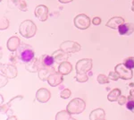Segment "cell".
I'll return each mask as SVG.
<instances>
[{
	"label": "cell",
	"instance_id": "15",
	"mask_svg": "<svg viewBox=\"0 0 134 120\" xmlns=\"http://www.w3.org/2000/svg\"><path fill=\"white\" fill-rule=\"evenodd\" d=\"M72 71V65L68 62H64L59 65V72L62 75H67Z\"/></svg>",
	"mask_w": 134,
	"mask_h": 120
},
{
	"label": "cell",
	"instance_id": "1",
	"mask_svg": "<svg viewBox=\"0 0 134 120\" xmlns=\"http://www.w3.org/2000/svg\"><path fill=\"white\" fill-rule=\"evenodd\" d=\"M16 56L21 62L28 64L34 59L35 53L31 46L28 44H21L16 49Z\"/></svg>",
	"mask_w": 134,
	"mask_h": 120
},
{
	"label": "cell",
	"instance_id": "17",
	"mask_svg": "<svg viewBox=\"0 0 134 120\" xmlns=\"http://www.w3.org/2000/svg\"><path fill=\"white\" fill-rule=\"evenodd\" d=\"M120 95L121 91L119 89H114L107 96V99H108L109 101H115V100H118V98Z\"/></svg>",
	"mask_w": 134,
	"mask_h": 120
},
{
	"label": "cell",
	"instance_id": "6",
	"mask_svg": "<svg viewBox=\"0 0 134 120\" xmlns=\"http://www.w3.org/2000/svg\"><path fill=\"white\" fill-rule=\"evenodd\" d=\"M60 49L65 52H78L81 49V46L73 41H64L60 46Z\"/></svg>",
	"mask_w": 134,
	"mask_h": 120
},
{
	"label": "cell",
	"instance_id": "16",
	"mask_svg": "<svg viewBox=\"0 0 134 120\" xmlns=\"http://www.w3.org/2000/svg\"><path fill=\"white\" fill-rule=\"evenodd\" d=\"M53 72H54L53 69L42 68V69H40V72H38V77H40L42 81H46L47 79H48L47 77H48Z\"/></svg>",
	"mask_w": 134,
	"mask_h": 120
},
{
	"label": "cell",
	"instance_id": "4",
	"mask_svg": "<svg viewBox=\"0 0 134 120\" xmlns=\"http://www.w3.org/2000/svg\"><path fill=\"white\" fill-rule=\"evenodd\" d=\"M74 25L80 30H86L90 27V20L86 14H79L74 18Z\"/></svg>",
	"mask_w": 134,
	"mask_h": 120
},
{
	"label": "cell",
	"instance_id": "14",
	"mask_svg": "<svg viewBox=\"0 0 134 120\" xmlns=\"http://www.w3.org/2000/svg\"><path fill=\"white\" fill-rule=\"evenodd\" d=\"M54 63H55V58H54V56H47V55H44L42 56V65H44L45 67L53 66Z\"/></svg>",
	"mask_w": 134,
	"mask_h": 120
},
{
	"label": "cell",
	"instance_id": "20",
	"mask_svg": "<svg viewBox=\"0 0 134 120\" xmlns=\"http://www.w3.org/2000/svg\"><path fill=\"white\" fill-rule=\"evenodd\" d=\"M126 108H128L130 111L134 113V100L130 99L128 100V102L126 103Z\"/></svg>",
	"mask_w": 134,
	"mask_h": 120
},
{
	"label": "cell",
	"instance_id": "18",
	"mask_svg": "<svg viewBox=\"0 0 134 120\" xmlns=\"http://www.w3.org/2000/svg\"><path fill=\"white\" fill-rule=\"evenodd\" d=\"M124 64L126 65L128 68L133 69L134 68V58H128L126 59H124Z\"/></svg>",
	"mask_w": 134,
	"mask_h": 120
},
{
	"label": "cell",
	"instance_id": "12",
	"mask_svg": "<svg viewBox=\"0 0 134 120\" xmlns=\"http://www.w3.org/2000/svg\"><path fill=\"white\" fill-rule=\"evenodd\" d=\"M49 84L51 86H57L59 84H61L63 81V76L62 75L58 73H55V72H53L50 75H49V78L47 79Z\"/></svg>",
	"mask_w": 134,
	"mask_h": 120
},
{
	"label": "cell",
	"instance_id": "27",
	"mask_svg": "<svg viewBox=\"0 0 134 120\" xmlns=\"http://www.w3.org/2000/svg\"><path fill=\"white\" fill-rule=\"evenodd\" d=\"M131 10L134 11V0L132 1V7H131Z\"/></svg>",
	"mask_w": 134,
	"mask_h": 120
},
{
	"label": "cell",
	"instance_id": "26",
	"mask_svg": "<svg viewBox=\"0 0 134 120\" xmlns=\"http://www.w3.org/2000/svg\"><path fill=\"white\" fill-rule=\"evenodd\" d=\"M131 95L132 96V97H134V90H131Z\"/></svg>",
	"mask_w": 134,
	"mask_h": 120
},
{
	"label": "cell",
	"instance_id": "21",
	"mask_svg": "<svg viewBox=\"0 0 134 120\" xmlns=\"http://www.w3.org/2000/svg\"><path fill=\"white\" fill-rule=\"evenodd\" d=\"M65 111H61V112H59L57 114V119H63V118H65V119H71L72 117H70L68 114H67L66 116H64V114H65Z\"/></svg>",
	"mask_w": 134,
	"mask_h": 120
},
{
	"label": "cell",
	"instance_id": "7",
	"mask_svg": "<svg viewBox=\"0 0 134 120\" xmlns=\"http://www.w3.org/2000/svg\"><path fill=\"white\" fill-rule=\"evenodd\" d=\"M119 34L122 36H130L134 32V23H122L118 28Z\"/></svg>",
	"mask_w": 134,
	"mask_h": 120
},
{
	"label": "cell",
	"instance_id": "23",
	"mask_svg": "<svg viewBox=\"0 0 134 120\" xmlns=\"http://www.w3.org/2000/svg\"><path fill=\"white\" fill-rule=\"evenodd\" d=\"M109 77L111 78L112 80H114V81H116V80H118L119 78H120V76H119V75L117 73H113V72H112V73H110L109 74Z\"/></svg>",
	"mask_w": 134,
	"mask_h": 120
},
{
	"label": "cell",
	"instance_id": "25",
	"mask_svg": "<svg viewBox=\"0 0 134 120\" xmlns=\"http://www.w3.org/2000/svg\"><path fill=\"white\" fill-rule=\"evenodd\" d=\"M60 3H63V4H65V3H70V2L73 1V0H58Z\"/></svg>",
	"mask_w": 134,
	"mask_h": 120
},
{
	"label": "cell",
	"instance_id": "22",
	"mask_svg": "<svg viewBox=\"0 0 134 120\" xmlns=\"http://www.w3.org/2000/svg\"><path fill=\"white\" fill-rule=\"evenodd\" d=\"M71 95V91L70 90H64V91H62L60 96L63 98V99H67L68 97H70Z\"/></svg>",
	"mask_w": 134,
	"mask_h": 120
},
{
	"label": "cell",
	"instance_id": "8",
	"mask_svg": "<svg viewBox=\"0 0 134 120\" xmlns=\"http://www.w3.org/2000/svg\"><path fill=\"white\" fill-rule=\"evenodd\" d=\"M91 59H83L80 60L76 65L77 73H85L91 69L92 66Z\"/></svg>",
	"mask_w": 134,
	"mask_h": 120
},
{
	"label": "cell",
	"instance_id": "10",
	"mask_svg": "<svg viewBox=\"0 0 134 120\" xmlns=\"http://www.w3.org/2000/svg\"><path fill=\"white\" fill-rule=\"evenodd\" d=\"M36 98L40 102L44 103V102H47L50 99V92L47 89H40L36 94Z\"/></svg>",
	"mask_w": 134,
	"mask_h": 120
},
{
	"label": "cell",
	"instance_id": "11",
	"mask_svg": "<svg viewBox=\"0 0 134 120\" xmlns=\"http://www.w3.org/2000/svg\"><path fill=\"white\" fill-rule=\"evenodd\" d=\"M122 23H124V19L122 17H113L107 23V26L111 29H118L119 26L122 25Z\"/></svg>",
	"mask_w": 134,
	"mask_h": 120
},
{
	"label": "cell",
	"instance_id": "9",
	"mask_svg": "<svg viewBox=\"0 0 134 120\" xmlns=\"http://www.w3.org/2000/svg\"><path fill=\"white\" fill-rule=\"evenodd\" d=\"M35 15L40 21L45 22L47 19V15H48V8L46 6H38L35 9Z\"/></svg>",
	"mask_w": 134,
	"mask_h": 120
},
{
	"label": "cell",
	"instance_id": "3",
	"mask_svg": "<svg viewBox=\"0 0 134 120\" xmlns=\"http://www.w3.org/2000/svg\"><path fill=\"white\" fill-rule=\"evenodd\" d=\"M85 109V103L83 100L80 99H75L70 102L67 106V111L70 114H80Z\"/></svg>",
	"mask_w": 134,
	"mask_h": 120
},
{
	"label": "cell",
	"instance_id": "24",
	"mask_svg": "<svg viewBox=\"0 0 134 120\" xmlns=\"http://www.w3.org/2000/svg\"><path fill=\"white\" fill-rule=\"evenodd\" d=\"M92 23L94 25H99L101 23V19L99 18V17H95V18L93 19Z\"/></svg>",
	"mask_w": 134,
	"mask_h": 120
},
{
	"label": "cell",
	"instance_id": "19",
	"mask_svg": "<svg viewBox=\"0 0 134 120\" xmlns=\"http://www.w3.org/2000/svg\"><path fill=\"white\" fill-rule=\"evenodd\" d=\"M98 82L100 84H108V79L105 75H99L98 77Z\"/></svg>",
	"mask_w": 134,
	"mask_h": 120
},
{
	"label": "cell",
	"instance_id": "13",
	"mask_svg": "<svg viewBox=\"0 0 134 120\" xmlns=\"http://www.w3.org/2000/svg\"><path fill=\"white\" fill-rule=\"evenodd\" d=\"M20 39H18L17 37H12L11 39H9L7 42V48L8 49L11 51H14L18 49V47L20 46Z\"/></svg>",
	"mask_w": 134,
	"mask_h": 120
},
{
	"label": "cell",
	"instance_id": "2",
	"mask_svg": "<svg viewBox=\"0 0 134 120\" xmlns=\"http://www.w3.org/2000/svg\"><path fill=\"white\" fill-rule=\"evenodd\" d=\"M36 30V25L31 20H26L20 24V28H19V32H20L21 35L27 39L31 38L35 35Z\"/></svg>",
	"mask_w": 134,
	"mask_h": 120
},
{
	"label": "cell",
	"instance_id": "5",
	"mask_svg": "<svg viewBox=\"0 0 134 120\" xmlns=\"http://www.w3.org/2000/svg\"><path fill=\"white\" fill-rule=\"evenodd\" d=\"M115 72L118 74L120 78L124 80H129L133 76L132 71L126 66L124 64H119L115 66Z\"/></svg>",
	"mask_w": 134,
	"mask_h": 120
}]
</instances>
